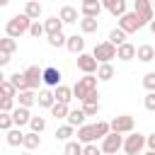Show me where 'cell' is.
Listing matches in <instances>:
<instances>
[{
	"label": "cell",
	"mask_w": 155,
	"mask_h": 155,
	"mask_svg": "<svg viewBox=\"0 0 155 155\" xmlns=\"http://www.w3.org/2000/svg\"><path fill=\"white\" fill-rule=\"evenodd\" d=\"M70 90H73V97H75L78 102H82L90 92L97 90V75H94V73H82V78H78V82H75Z\"/></svg>",
	"instance_id": "6da1fadb"
},
{
	"label": "cell",
	"mask_w": 155,
	"mask_h": 155,
	"mask_svg": "<svg viewBox=\"0 0 155 155\" xmlns=\"http://www.w3.org/2000/svg\"><path fill=\"white\" fill-rule=\"evenodd\" d=\"M29 24H31V19H29L24 12H22V15H15V17H10L7 24H5V34L12 36V39H19L22 34H27Z\"/></svg>",
	"instance_id": "7a4b0ae2"
},
{
	"label": "cell",
	"mask_w": 155,
	"mask_h": 155,
	"mask_svg": "<svg viewBox=\"0 0 155 155\" xmlns=\"http://www.w3.org/2000/svg\"><path fill=\"white\" fill-rule=\"evenodd\" d=\"M143 27H145V22H143L136 12H128V10H126V12L119 17V29H121L124 34H136V31H140Z\"/></svg>",
	"instance_id": "3957f363"
},
{
	"label": "cell",
	"mask_w": 155,
	"mask_h": 155,
	"mask_svg": "<svg viewBox=\"0 0 155 155\" xmlns=\"http://www.w3.org/2000/svg\"><path fill=\"white\" fill-rule=\"evenodd\" d=\"M121 143H124V133H116V131H109L104 138H102V153L104 155H116L121 150Z\"/></svg>",
	"instance_id": "277c9868"
},
{
	"label": "cell",
	"mask_w": 155,
	"mask_h": 155,
	"mask_svg": "<svg viewBox=\"0 0 155 155\" xmlns=\"http://www.w3.org/2000/svg\"><path fill=\"white\" fill-rule=\"evenodd\" d=\"M121 148H124L126 155H136V153H140V150L145 148V136H143V133H133V131H128V136L124 138Z\"/></svg>",
	"instance_id": "5b68a950"
},
{
	"label": "cell",
	"mask_w": 155,
	"mask_h": 155,
	"mask_svg": "<svg viewBox=\"0 0 155 155\" xmlns=\"http://www.w3.org/2000/svg\"><path fill=\"white\" fill-rule=\"evenodd\" d=\"M92 58L97 63H111V58H116V46L109 41H99L92 51Z\"/></svg>",
	"instance_id": "8992f818"
},
{
	"label": "cell",
	"mask_w": 155,
	"mask_h": 155,
	"mask_svg": "<svg viewBox=\"0 0 155 155\" xmlns=\"http://www.w3.org/2000/svg\"><path fill=\"white\" fill-rule=\"evenodd\" d=\"M133 128H136V121L131 114H119L109 121V131H116V133H128Z\"/></svg>",
	"instance_id": "52a82bcc"
},
{
	"label": "cell",
	"mask_w": 155,
	"mask_h": 155,
	"mask_svg": "<svg viewBox=\"0 0 155 155\" xmlns=\"http://www.w3.org/2000/svg\"><path fill=\"white\" fill-rule=\"evenodd\" d=\"M80 104H82L80 109H82V114H85V116H97V114H99V92H97V90H94V92H90Z\"/></svg>",
	"instance_id": "ba28073f"
},
{
	"label": "cell",
	"mask_w": 155,
	"mask_h": 155,
	"mask_svg": "<svg viewBox=\"0 0 155 155\" xmlns=\"http://www.w3.org/2000/svg\"><path fill=\"white\" fill-rule=\"evenodd\" d=\"M61 78H63V73H61V68H56V65H46V68L41 70V82L48 85V87L61 85Z\"/></svg>",
	"instance_id": "9c48e42d"
},
{
	"label": "cell",
	"mask_w": 155,
	"mask_h": 155,
	"mask_svg": "<svg viewBox=\"0 0 155 155\" xmlns=\"http://www.w3.org/2000/svg\"><path fill=\"white\" fill-rule=\"evenodd\" d=\"M97 65H99V63L92 58V53H85V51L78 53V70H80V73H94Z\"/></svg>",
	"instance_id": "30bf717a"
},
{
	"label": "cell",
	"mask_w": 155,
	"mask_h": 155,
	"mask_svg": "<svg viewBox=\"0 0 155 155\" xmlns=\"http://www.w3.org/2000/svg\"><path fill=\"white\" fill-rule=\"evenodd\" d=\"M102 2V7L109 12V15H114V17H121L128 7H126V0H99Z\"/></svg>",
	"instance_id": "8fae6325"
},
{
	"label": "cell",
	"mask_w": 155,
	"mask_h": 155,
	"mask_svg": "<svg viewBox=\"0 0 155 155\" xmlns=\"http://www.w3.org/2000/svg\"><path fill=\"white\" fill-rule=\"evenodd\" d=\"M22 75H24L29 90H36V87H39V82H41V70H39V65H29Z\"/></svg>",
	"instance_id": "7c38bea8"
},
{
	"label": "cell",
	"mask_w": 155,
	"mask_h": 155,
	"mask_svg": "<svg viewBox=\"0 0 155 155\" xmlns=\"http://www.w3.org/2000/svg\"><path fill=\"white\" fill-rule=\"evenodd\" d=\"M133 12L148 24L150 19H153V5H150V0H136V7H133Z\"/></svg>",
	"instance_id": "4fadbf2b"
},
{
	"label": "cell",
	"mask_w": 155,
	"mask_h": 155,
	"mask_svg": "<svg viewBox=\"0 0 155 155\" xmlns=\"http://www.w3.org/2000/svg\"><path fill=\"white\" fill-rule=\"evenodd\" d=\"M10 116H12V126H24V124H29V107H15L12 111H10Z\"/></svg>",
	"instance_id": "5bb4252c"
},
{
	"label": "cell",
	"mask_w": 155,
	"mask_h": 155,
	"mask_svg": "<svg viewBox=\"0 0 155 155\" xmlns=\"http://www.w3.org/2000/svg\"><path fill=\"white\" fill-rule=\"evenodd\" d=\"M65 48L70 51V53H82L85 51V39L82 36H78V34H73V36H65Z\"/></svg>",
	"instance_id": "9a60e30c"
},
{
	"label": "cell",
	"mask_w": 155,
	"mask_h": 155,
	"mask_svg": "<svg viewBox=\"0 0 155 155\" xmlns=\"http://www.w3.org/2000/svg\"><path fill=\"white\" fill-rule=\"evenodd\" d=\"M116 58H119V61H131V58H136V46L128 44V41L119 44V46H116Z\"/></svg>",
	"instance_id": "2e32d148"
},
{
	"label": "cell",
	"mask_w": 155,
	"mask_h": 155,
	"mask_svg": "<svg viewBox=\"0 0 155 155\" xmlns=\"http://www.w3.org/2000/svg\"><path fill=\"white\" fill-rule=\"evenodd\" d=\"M136 58H138L140 63H150V61H155V48H153L150 44H140V46L136 48Z\"/></svg>",
	"instance_id": "e0dca14e"
},
{
	"label": "cell",
	"mask_w": 155,
	"mask_h": 155,
	"mask_svg": "<svg viewBox=\"0 0 155 155\" xmlns=\"http://www.w3.org/2000/svg\"><path fill=\"white\" fill-rule=\"evenodd\" d=\"M15 99L19 102V107H31V104H36V92L27 87V90H19L15 94Z\"/></svg>",
	"instance_id": "ac0fdd59"
},
{
	"label": "cell",
	"mask_w": 155,
	"mask_h": 155,
	"mask_svg": "<svg viewBox=\"0 0 155 155\" xmlns=\"http://www.w3.org/2000/svg\"><path fill=\"white\" fill-rule=\"evenodd\" d=\"M58 19H61L63 24H75V22H78V10L70 7V5H63L61 12H58Z\"/></svg>",
	"instance_id": "d6986e66"
},
{
	"label": "cell",
	"mask_w": 155,
	"mask_h": 155,
	"mask_svg": "<svg viewBox=\"0 0 155 155\" xmlns=\"http://www.w3.org/2000/svg\"><path fill=\"white\" fill-rule=\"evenodd\" d=\"M78 22H80V31L82 34H94L99 29V17H82Z\"/></svg>",
	"instance_id": "ffe728a7"
},
{
	"label": "cell",
	"mask_w": 155,
	"mask_h": 155,
	"mask_svg": "<svg viewBox=\"0 0 155 155\" xmlns=\"http://www.w3.org/2000/svg\"><path fill=\"white\" fill-rule=\"evenodd\" d=\"M78 140L80 143H94V131H92V124H80L78 126Z\"/></svg>",
	"instance_id": "44dd1931"
},
{
	"label": "cell",
	"mask_w": 155,
	"mask_h": 155,
	"mask_svg": "<svg viewBox=\"0 0 155 155\" xmlns=\"http://www.w3.org/2000/svg\"><path fill=\"white\" fill-rule=\"evenodd\" d=\"M53 99L61 102V104H68L73 99V90L68 85H56V92H53Z\"/></svg>",
	"instance_id": "7402d4cb"
},
{
	"label": "cell",
	"mask_w": 155,
	"mask_h": 155,
	"mask_svg": "<svg viewBox=\"0 0 155 155\" xmlns=\"http://www.w3.org/2000/svg\"><path fill=\"white\" fill-rule=\"evenodd\" d=\"M65 121H68V126H73V128H78L80 124H85V114H82V109H68Z\"/></svg>",
	"instance_id": "603a6c76"
},
{
	"label": "cell",
	"mask_w": 155,
	"mask_h": 155,
	"mask_svg": "<svg viewBox=\"0 0 155 155\" xmlns=\"http://www.w3.org/2000/svg\"><path fill=\"white\" fill-rule=\"evenodd\" d=\"M41 2L39 0H27V5H24V15L29 17V19H39V15H41Z\"/></svg>",
	"instance_id": "cb8c5ba5"
},
{
	"label": "cell",
	"mask_w": 155,
	"mask_h": 155,
	"mask_svg": "<svg viewBox=\"0 0 155 155\" xmlns=\"http://www.w3.org/2000/svg\"><path fill=\"white\" fill-rule=\"evenodd\" d=\"M22 145H24L27 150H34V148H39V145H41V136H39V133H34V131H29V133H24V136H22Z\"/></svg>",
	"instance_id": "d4e9b609"
},
{
	"label": "cell",
	"mask_w": 155,
	"mask_h": 155,
	"mask_svg": "<svg viewBox=\"0 0 155 155\" xmlns=\"http://www.w3.org/2000/svg\"><path fill=\"white\" fill-rule=\"evenodd\" d=\"M94 73H97V80H104V82H107V80L114 78V65H111V63H99Z\"/></svg>",
	"instance_id": "484cf974"
},
{
	"label": "cell",
	"mask_w": 155,
	"mask_h": 155,
	"mask_svg": "<svg viewBox=\"0 0 155 155\" xmlns=\"http://www.w3.org/2000/svg\"><path fill=\"white\" fill-rule=\"evenodd\" d=\"M22 131H19V126H12V128H7V145H12V148H17V145H22Z\"/></svg>",
	"instance_id": "4316f807"
},
{
	"label": "cell",
	"mask_w": 155,
	"mask_h": 155,
	"mask_svg": "<svg viewBox=\"0 0 155 155\" xmlns=\"http://www.w3.org/2000/svg\"><path fill=\"white\" fill-rule=\"evenodd\" d=\"M102 2H82V17H99Z\"/></svg>",
	"instance_id": "83f0119b"
},
{
	"label": "cell",
	"mask_w": 155,
	"mask_h": 155,
	"mask_svg": "<svg viewBox=\"0 0 155 155\" xmlns=\"http://www.w3.org/2000/svg\"><path fill=\"white\" fill-rule=\"evenodd\" d=\"M61 29H63V22L58 19V15L56 17H48L44 22V34H53V31H61Z\"/></svg>",
	"instance_id": "f1b7e54d"
},
{
	"label": "cell",
	"mask_w": 155,
	"mask_h": 155,
	"mask_svg": "<svg viewBox=\"0 0 155 155\" xmlns=\"http://www.w3.org/2000/svg\"><path fill=\"white\" fill-rule=\"evenodd\" d=\"M53 102H56V99H53V92H51V90H41V92L36 94V104L44 107V109H48Z\"/></svg>",
	"instance_id": "f546056e"
},
{
	"label": "cell",
	"mask_w": 155,
	"mask_h": 155,
	"mask_svg": "<svg viewBox=\"0 0 155 155\" xmlns=\"http://www.w3.org/2000/svg\"><path fill=\"white\" fill-rule=\"evenodd\" d=\"M48 109H51V116H53L56 121H58V119H65V114H68V104H61V102H53Z\"/></svg>",
	"instance_id": "4dcf8cb0"
},
{
	"label": "cell",
	"mask_w": 155,
	"mask_h": 155,
	"mask_svg": "<svg viewBox=\"0 0 155 155\" xmlns=\"http://www.w3.org/2000/svg\"><path fill=\"white\" fill-rule=\"evenodd\" d=\"M46 36H48V46H53V48L65 46V34H63V29H61V31H53V34H46Z\"/></svg>",
	"instance_id": "1f68e13d"
},
{
	"label": "cell",
	"mask_w": 155,
	"mask_h": 155,
	"mask_svg": "<svg viewBox=\"0 0 155 155\" xmlns=\"http://www.w3.org/2000/svg\"><path fill=\"white\" fill-rule=\"evenodd\" d=\"M0 51H5V53H15L17 51V39H12V36H5V39H0Z\"/></svg>",
	"instance_id": "d6a6232c"
},
{
	"label": "cell",
	"mask_w": 155,
	"mask_h": 155,
	"mask_svg": "<svg viewBox=\"0 0 155 155\" xmlns=\"http://www.w3.org/2000/svg\"><path fill=\"white\" fill-rule=\"evenodd\" d=\"M73 126H68V124H63V126H58L56 128V140H70V136H73Z\"/></svg>",
	"instance_id": "836d02e7"
},
{
	"label": "cell",
	"mask_w": 155,
	"mask_h": 155,
	"mask_svg": "<svg viewBox=\"0 0 155 155\" xmlns=\"http://www.w3.org/2000/svg\"><path fill=\"white\" fill-rule=\"evenodd\" d=\"M65 155H82V143L80 140H65Z\"/></svg>",
	"instance_id": "e575fe53"
},
{
	"label": "cell",
	"mask_w": 155,
	"mask_h": 155,
	"mask_svg": "<svg viewBox=\"0 0 155 155\" xmlns=\"http://www.w3.org/2000/svg\"><path fill=\"white\" fill-rule=\"evenodd\" d=\"M107 41H109V44H114V46H119V44H124V41H126V34L116 27V29H111V31H109V39H107Z\"/></svg>",
	"instance_id": "d590c367"
},
{
	"label": "cell",
	"mask_w": 155,
	"mask_h": 155,
	"mask_svg": "<svg viewBox=\"0 0 155 155\" xmlns=\"http://www.w3.org/2000/svg\"><path fill=\"white\" fill-rule=\"evenodd\" d=\"M29 126H31L34 133H41L46 128V119L44 116H29Z\"/></svg>",
	"instance_id": "8d00e7d4"
},
{
	"label": "cell",
	"mask_w": 155,
	"mask_h": 155,
	"mask_svg": "<svg viewBox=\"0 0 155 155\" xmlns=\"http://www.w3.org/2000/svg\"><path fill=\"white\" fill-rule=\"evenodd\" d=\"M92 131H94V138H104L109 133V121H97L92 124Z\"/></svg>",
	"instance_id": "74e56055"
},
{
	"label": "cell",
	"mask_w": 155,
	"mask_h": 155,
	"mask_svg": "<svg viewBox=\"0 0 155 155\" xmlns=\"http://www.w3.org/2000/svg\"><path fill=\"white\" fill-rule=\"evenodd\" d=\"M27 34H31L34 39H39V36H44V24H41L39 19H31V24H29V29H27Z\"/></svg>",
	"instance_id": "f35d334b"
},
{
	"label": "cell",
	"mask_w": 155,
	"mask_h": 155,
	"mask_svg": "<svg viewBox=\"0 0 155 155\" xmlns=\"http://www.w3.org/2000/svg\"><path fill=\"white\" fill-rule=\"evenodd\" d=\"M10 82L15 85V90L19 92V90H27V80H24V75L22 73H12L10 75Z\"/></svg>",
	"instance_id": "ab89813d"
},
{
	"label": "cell",
	"mask_w": 155,
	"mask_h": 155,
	"mask_svg": "<svg viewBox=\"0 0 155 155\" xmlns=\"http://www.w3.org/2000/svg\"><path fill=\"white\" fill-rule=\"evenodd\" d=\"M15 94H17L15 85H12L10 80H2V82H0V97H15Z\"/></svg>",
	"instance_id": "60d3db41"
},
{
	"label": "cell",
	"mask_w": 155,
	"mask_h": 155,
	"mask_svg": "<svg viewBox=\"0 0 155 155\" xmlns=\"http://www.w3.org/2000/svg\"><path fill=\"white\" fill-rule=\"evenodd\" d=\"M7 128H12V116L10 111H0V131H7Z\"/></svg>",
	"instance_id": "b9f144b4"
},
{
	"label": "cell",
	"mask_w": 155,
	"mask_h": 155,
	"mask_svg": "<svg viewBox=\"0 0 155 155\" xmlns=\"http://www.w3.org/2000/svg\"><path fill=\"white\" fill-rule=\"evenodd\" d=\"M143 87H145L148 92L155 90V73H145V75H143Z\"/></svg>",
	"instance_id": "7bdbcfd3"
},
{
	"label": "cell",
	"mask_w": 155,
	"mask_h": 155,
	"mask_svg": "<svg viewBox=\"0 0 155 155\" xmlns=\"http://www.w3.org/2000/svg\"><path fill=\"white\" fill-rule=\"evenodd\" d=\"M15 109V97H0V111H12Z\"/></svg>",
	"instance_id": "ee69618b"
},
{
	"label": "cell",
	"mask_w": 155,
	"mask_h": 155,
	"mask_svg": "<svg viewBox=\"0 0 155 155\" xmlns=\"http://www.w3.org/2000/svg\"><path fill=\"white\" fill-rule=\"evenodd\" d=\"M143 104H145V109H148V111H155V90L145 94V99H143Z\"/></svg>",
	"instance_id": "f6af8a7d"
},
{
	"label": "cell",
	"mask_w": 155,
	"mask_h": 155,
	"mask_svg": "<svg viewBox=\"0 0 155 155\" xmlns=\"http://www.w3.org/2000/svg\"><path fill=\"white\" fill-rule=\"evenodd\" d=\"M82 155H102V150H99L94 143H85V145H82Z\"/></svg>",
	"instance_id": "bcb514c9"
},
{
	"label": "cell",
	"mask_w": 155,
	"mask_h": 155,
	"mask_svg": "<svg viewBox=\"0 0 155 155\" xmlns=\"http://www.w3.org/2000/svg\"><path fill=\"white\" fill-rule=\"evenodd\" d=\"M145 145H148L150 150H155V133H150V136H145Z\"/></svg>",
	"instance_id": "7dc6e473"
},
{
	"label": "cell",
	"mask_w": 155,
	"mask_h": 155,
	"mask_svg": "<svg viewBox=\"0 0 155 155\" xmlns=\"http://www.w3.org/2000/svg\"><path fill=\"white\" fill-rule=\"evenodd\" d=\"M10 63V53H5V51H0V68H5Z\"/></svg>",
	"instance_id": "c3c4849f"
},
{
	"label": "cell",
	"mask_w": 155,
	"mask_h": 155,
	"mask_svg": "<svg viewBox=\"0 0 155 155\" xmlns=\"http://www.w3.org/2000/svg\"><path fill=\"white\" fill-rule=\"evenodd\" d=\"M5 5H10V0H0V7H5Z\"/></svg>",
	"instance_id": "681fc988"
},
{
	"label": "cell",
	"mask_w": 155,
	"mask_h": 155,
	"mask_svg": "<svg viewBox=\"0 0 155 155\" xmlns=\"http://www.w3.org/2000/svg\"><path fill=\"white\" fill-rule=\"evenodd\" d=\"M143 155H155V150H148V153H143Z\"/></svg>",
	"instance_id": "f907efd6"
},
{
	"label": "cell",
	"mask_w": 155,
	"mask_h": 155,
	"mask_svg": "<svg viewBox=\"0 0 155 155\" xmlns=\"http://www.w3.org/2000/svg\"><path fill=\"white\" fill-rule=\"evenodd\" d=\"M2 80H5V75H2V68H0V82H2Z\"/></svg>",
	"instance_id": "816d5d0a"
},
{
	"label": "cell",
	"mask_w": 155,
	"mask_h": 155,
	"mask_svg": "<svg viewBox=\"0 0 155 155\" xmlns=\"http://www.w3.org/2000/svg\"><path fill=\"white\" fill-rule=\"evenodd\" d=\"M82 2H99V0H82Z\"/></svg>",
	"instance_id": "f5cc1de1"
},
{
	"label": "cell",
	"mask_w": 155,
	"mask_h": 155,
	"mask_svg": "<svg viewBox=\"0 0 155 155\" xmlns=\"http://www.w3.org/2000/svg\"><path fill=\"white\" fill-rule=\"evenodd\" d=\"M22 155H31V153H22Z\"/></svg>",
	"instance_id": "db71d44e"
},
{
	"label": "cell",
	"mask_w": 155,
	"mask_h": 155,
	"mask_svg": "<svg viewBox=\"0 0 155 155\" xmlns=\"http://www.w3.org/2000/svg\"><path fill=\"white\" fill-rule=\"evenodd\" d=\"M136 155H140V153H136Z\"/></svg>",
	"instance_id": "11a10c76"
},
{
	"label": "cell",
	"mask_w": 155,
	"mask_h": 155,
	"mask_svg": "<svg viewBox=\"0 0 155 155\" xmlns=\"http://www.w3.org/2000/svg\"><path fill=\"white\" fill-rule=\"evenodd\" d=\"M102 155H104V153H102Z\"/></svg>",
	"instance_id": "9f6ffc18"
}]
</instances>
